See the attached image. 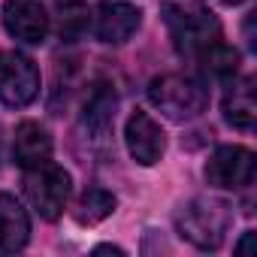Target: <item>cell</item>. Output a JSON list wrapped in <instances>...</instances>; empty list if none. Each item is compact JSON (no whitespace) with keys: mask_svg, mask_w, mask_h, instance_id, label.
Returning <instances> with one entry per match:
<instances>
[{"mask_svg":"<svg viewBox=\"0 0 257 257\" xmlns=\"http://www.w3.org/2000/svg\"><path fill=\"white\" fill-rule=\"evenodd\" d=\"M161 16L182 55H200L221 40V25L206 0H161Z\"/></svg>","mask_w":257,"mask_h":257,"instance_id":"obj_1","label":"cell"},{"mask_svg":"<svg viewBox=\"0 0 257 257\" xmlns=\"http://www.w3.org/2000/svg\"><path fill=\"white\" fill-rule=\"evenodd\" d=\"M233 209L218 197H194L176 212V230L200 251H215L227 239Z\"/></svg>","mask_w":257,"mask_h":257,"instance_id":"obj_2","label":"cell"},{"mask_svg":"<svg viewBox=\"0 0 257 257\" xmlns=\"http://www.w3.org/2000/svg\"><path fill=\"white\" fill-rule=\"evenodd\" d=\"M149 100L170 118V121H194L197 115L206 112L209 106V88L185 73H164L152 79L149 85Z\"/></svg>","mask_w":257,"mask_h":257,"instance_id":"obj_3","label":"cell"},{"mask_svg":"<svg viewBox=\"0 0 257 257\" xmlns=\"http://www.w3.org/2000/svg\"><path fill=\"white\" fill-rule=\"evenodd\" d=\"M70 191H73V179L55 161H43V164L25 170V194H28L31 206L37 209V215L46 221H55L64 215Z\"/></svg>","mask_w":257,"mask_h":257,"instance_id":"obj_4","label":"cell"},{"mask_svg":"<svg viewBox=\"0 0 257 257\" xmlns=\"http://www.w3.org/2000/svg\"><path fill=\"white\" fill-rule=\"evenodd\" d=\"M40 97V67L22 52H0V103L25 109Z\"/></svg>","mask_w":257,"mask_h":257,"instance_id":"obj_5","label":"cell"},{"mask_svg":"<svg viewBox=\"0 0 257 257\" xmlns=\"http://www.w3.org/2000/svg\"><path fill=\"white\" fill-rule=\"evenodd\" d=\"M254 170H257V158L251 149L221 146L212 152V158L206 164V182L215 188H224V191H239L254 182Z\"/></svg>","mask_w":257,"mask_h":257,"instance_id":"obj_6","label":"cell"},{"mask_svg":"<svg viewBox=\"0 0 257 257\" xmlns=\"http://www.w3.org/2000/svg\"><path fill=\"white\" fill-rule=\"evenodd\" d=\"M124 143H127L131 158L140 167H155L164 158V149H167V137L161 131V124L149 112H143V109H134L131 118H127V124H124Z\"/></svg>","mask_w":257,"mask_h":257,"instance_id":"obj_7","label":"cell"},{"mask_svg":"<svg viewBox=\"0 0 257 257\" xmlns=\"http://www.w3.org/2000/svg\"><path fill=\"white\" fill-rule=\"evenodd\" d=\"M4 28L13 40L28 43V46H40L49 37V13L40 0H7Z\"/></svg>","mask_w":257,"mask_h":257,"instance_id":"obj_8","label":"cell"},{"mask_svg":"<svg viewBox=\"0 0 257 257\" xmlns=\"http://www.w3.org/2000/svg\"><path fill=\"white\" fill-rule=\"evenodd\" d=\"M143 25V13L124 0H106V4L97 10V19H94V34L100 43H109V46H121L127 43Z\"/></svg>","mask_w":257,"mask_h":257,"instance_id":"obj_9","label":"cell"},{"mask_svg":"<svg viewBox=\"0 0 257 257\" xmlns=\"http://www.w3.org/2000/svg\"><path fill=\"white\" fill-rule=\"evenodd\" d=\"M115 91L106 82H97L91 88V94L85 97V109H82V131L88 134L91 143H106V137L112 134V121H115Z\"/></svg>","mask_w":257,"mask_h":257,"instance_id":"obj_10","label":"cell"},{"mask_svg":"<svg viewBox=\"0 0 257 257\" xmlns=\"http://www.w3.org/2000/svg\"><path fill=\"white\" fill-rule=\"evenodd\" d=\"M52 158V137L43 124L37 121H22L13 137V161L22 170H31L43 161Z\"/></svg>","mask_w":257,"mask_h":257,"instance_id":"obj_11","label":"cell"},{"mask_svg":"<svg viewBox=\"0 0 257 257\" xmlns=\"http://www.w3.org/2000/svg\"><path fill=\"white\" fill-rule=\"evenodd\" d=\"M31 239V218L13 194H0V251H22Z\"/></svg>","mask_w":257,"mask_h":257,"instance_id":"obj_12","label":"cell"},{"mask_svg":"<svg viewBox=\"0 0 257 257\" xmlns=\"http://www.w3.org/2000/svg\"><path fill=\"white\" fill-rule=\"evenodd\" d=\"M224 118L227 124H233L236 131H254L257 121V103H254V79H239L230 85V91L224 94Z\"/></svg>","mask_w":257,"mask_h":257,"instance_id":"obj_13","label":"cell"},{"mask_svg":"<svg viewBox=\"0 0 257 257\" xmlns=\"http://www.w3.org/2000/svg\"><path fill=\"white\" fill-rule=\"evenodd\" d=\"M197 58H200L203 70H206L212 79L230 82V79H236V73H239V52L230 49V46H224L221 40L212 43V46H209L206 52H200Z\"/></svg>","mask_w":257,"mask_h":257,"instance_id":"obj_14","label":"cell"},{"mask_svg":"<svg viewBox=\"0 0 257 257\" xmlns=\"http://www.w3.org/2000/svg\"><path fill=\"white\" fill-rule=\"evenodd\" d=\"M115 212V197L103 188H88L76 206V221L79 224H100Z\"/></svg>","mask_w":257,"mask_h":257,"instance_id":"obj_15","label":"cell"},{"mask_svg":"<svg viewBox=\"0 0 257 257\" xmlns=\"http://www.w3.org/2000/svg\"><path fill=\"white\" fill-rule=\"evenodd\" d=\"M248 251H257V245H254V233L248 230L245 236H242V242L236 245V254H248Z\"/></svg>","mask_w":257,"mask_h":257,"instance_id":"obj_16","label":"cell"},{"mask_svg":"<svg viewBox=\"0 0 257 257\" xmlns=\"http://www.w3.org/2000/svg\"><path fill=\"white\" fill-rule=\"evenodd\" d=\"M103 251H112V254H124L118 245H97V248H94V254H103Z\"/></svg>","mask_w":257,"mask_h":257,"instance_id":"obj_17","label":"cell"},{"mask_svg":"<svg viewBox=\"0 0 257 257\" xmlns=\"http://www.w3.org/2000/svg\"><path fill=\"white\" fill-rule=\"evenodd\" d=\"M61 7H76V4H82V0H58Z\"/></svg>","mask_w":257,"mask_h":257,"instance_id":"obj_18","label":"cell"},{"mask_svg":"<svg viewBox=\"0 0 257 257\" xmlns=\"http://www.w3.org/2000/svg\"><path fill=\"white\" fill-rule=\"evenodd\" d=\"M221 4H227V7H239L242 0H221Z\"/></svg>","mask_w":257,"mask_h":257,"instance_id":"obj_19","label":"cell"},{"mask_svg":"<svg viewBox=\"0 0 257 257\" xmlns=\"http://www.w3.org/2000/svg\"><path fill=\"white\" fill-rule=\"evenodd\" d=\"M0 158H4V134H0Z\"/></svg>","mask_w":257,"mask_h":257,"instance_id":"obj_20","label":"cell"}]
</instances>
